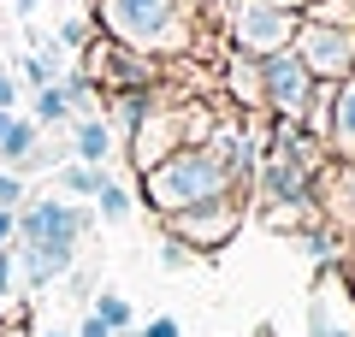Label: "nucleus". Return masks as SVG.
I'll use <instances>...</instances> for the list:
<instances>
[{
	"instance_id": "nucleus-1",
	"label": "nucleus",
	"mask_w": 355,
	"mask_h": 337,
	"mask_svg": "<svg viewBox=\"0 0 355 337\" xmlns=\"http://www.w3.org/2000/svg\"><path fill=\"white\" fill-rule=\"evenodd\" d=\"M89 225H95V213H89L83 201H65V196L24 201V207H18V237H12L18 284L42 290V284H53V278H65L77 266V243H83Z\"/></svg>"
},
{
	"instance_id": "nucleus-2",
	"label": "nucleus",
	"mask_w": 355,
	"mask_h": 337,
	"mask_svg": "<svg viewBox=\"0 0 355 337\" xmlns=\"http://www.w3.org/2000/svg\"><path fill=\"white\" fill-rule=\"evenodd\" d=\"M219 196H243V184L207 142H184V148H172L166 160H154L142 172V201L160 219H172L184 207H202V201H219Z\"/></svg>"
},
{
	"instance_id": "nucleus-3",
	"label": "nucleus",
	"mask_w": 355,
	"mask_h": 337,
	"mask_svg": "<svg viewBox=\"0 0 355 337\" xmlns=\"http://www.w3.org/2000/svg\"><path fill=\"white\" fill-rule=\"evenodd\" d=\"M95 24L107 42L130 53H184L190 48V12L184 0H95Z\"/></svg>"
},
{
	"instance_id": "nucleus-4",
	"label": "nucleus",
	"mask_w": 355,
	"mask_h": 337,
	"mask_svg": "<svg viewBox=\"0 0 355 337\" xmlns=\"http://www.w3.org/2000/svg\"><path fill=\"white\" fill-rule=\"evenodd\" d=\"M296 24H302V12H291V6H272V0H237L231 18H225L231 53H249V60L284 53L296 42Z\"/></svg>"
},
{
	"instance_id": "nucleus-5",
	"label": "nucleus",
	"mask_w": 355,
	"mask_h": 337,
	"mask_svg": "<svg viewBox=\"0 0 355 337\" xmlns=\"http://www.w3.org/2000/svg\"><path fill=\"white\" fill-rule=\"evenodd\" d=\"M291 53L314 71V83H343V77L355 71V30H349V24H326V18L302 12Z\"/></svg>"
},
{
	"instance_id": "nucleus-6",
	"label": "nucleus",
	"mask_w": 355,
	"mask_h": 337,
	"mask_svg": "<svg viewBox=\"0 0 355 337\" xmlns=\"http://www.w3.org/2000/svg\"><path fill=\"white\" fill-rule=\"evenodd\" d=\"M243 219H249L243 196H219V201H202V207L172 213V219H166V237H178L190 254H214V249H225V243L243 231Z\"/></svg>"
},
{
	"instance_id": "nucleus-7",
	"label": "nucleus",
	"mask_w": 355,
	"mask_h": 337,
	"mask_svg": "<svg viewBox=\"0 0 355 337\" xmlns=\"http://www.w3.org/2000/svg\"><path fill=\"white\" fill-rule=\"evenodd\" d=\"M261 95H266V112H279V119H308L314 71H308L291 48H284V53H266V60H261Z\"/></svg>"
},
{
	"instance_id": "nucleus-8",
	"label": "nucleus",
	"mask_w": 355,
	"mask_h": 337,
	"mask_svg": "<svg viewBox=\"0 0 355 337\" xmlns=\"http://www.w3.org/2000/svg\"><path fill=\"white\" fill-rule=\"evenodd\" d=\"M196 112V107H190ZM190 112H148L137 125V137L125 142L130 148V160H137V172H148L154 160H166L172 148H184V125H190Z\"/></svg>"
},
{
	"instance_id": "nucleus-9",
	"label": "nucleus",
	"mask_w": 355,
	"mask_h": 337,
	"mask_svg": "<svg viewBox=\"0 0 355 337\" xmlns=\"http://www.w3.org/2000/svg\"><path fill=\"white\" fill-rule=\"evenodd\" d=\"M314 196L326 201V225L355 231V160H331V166H320Z\"/></svg>"
},
{
	"instance_id": "nucleus-10",
	"label": "nucleus",
	"mask_w": 355,
	"mask_h": 337,
	"mask_svg": "<svg viewBox=\"0 0 355 337\" xmlns=\"http://www.w3.org/2000/svg\"><path fill=\"white\" fill-rule=\"evenodd\" d=\"M65 142H71V160H83V166H107V160H113V148H119L113 125H107L101 112H83V119H71Z\"/></svg>"
},
{
	"instance_id": "nucleus-11",
	"label": "nucleus",
	"mask_w": 355,
	"mask_h": 337,
	"mask_svg": "<svg viewBox=\"0 0 355 337\" xmlns=\"http://www.w3.org/2000/svg\"><path fill=\"white\" fill-rule=\"evenodd\" d=\"M326 142L338 160H355V71L331 89V119H326Z\"/></svg>"
},
{
	"instance_id": "nucleus-12",
	"label": "nucleus",
	"mask_w": 355,
	"mask_h": 337,
	"mask_svg": "<svg viewBox=\"0 0 355 337\" xmlns=\"http://www.w3.org/2000/svg\"><path fill=\"white\" fill-rule=\"evenodd\" d=\"M101 107H107V125H113V137L125 130V142L137 137V125L148 119V89H130V95H101Z\"/></svg>"
},
{
	"instance_id": "nucleus-13",
	"label": "nucleus",
	"mask_w": 355,
	"mask_h": 337,
	"mask_svg": "<svg viewBox=\"0 0 355 337\" xmlns=\"http://www.w3.org/2000/svg\"><path fill=\"white\" fill-rule=\"evenodd\" d=\"M107 178H113L107 166H83V160H65L53 184H60V196H65V201H95V196H101V184H107Z\"/></svg>"
},
{
	"instance_id": "nucleus-14",
	"label": "nucleus",
	"mask_w": 355,
	"mask_h": 337,
	"mask_svg": "<svg viewBox=\"0 0 355 337\" xmlns=\"http://www.w3.org/2000/svg\"><path fill=\"white\" fill-rule=\"evenodd\" d=\"M12 77H18V89H30V95L48 89V83H60V48H30Z\"/></svg>"
},
{
	"instance_id": "nucleus-15",
	"label": "nucleus",
	"mask_w": 355,
	"mask_h": 337,
	"mask_svg": "<svg viewBox=\"0 0 355 337\" xmlns=\"http://www.w3.org/2000/svg\"><path fill=\"white\" fill-rule=\"evenodd\" d=\"M36 142H42V125H36V119H12L6 137H0V160L12 166V172H24V160L36 154Z\"/></svg>"
},
{
	"instance_id": "nucleus-16",
	"label": "nucleus",
	"mask_w": 355,
	"mask_h": 337,
	"mask_svg": "<svg viewBox=\"0 0 355 337\" xmlns=\"http://www.w3.org/2000/svg\"><path fill=\"white\" fill-rule=\"evenodd\" d=\"M30 119H36L42 130H60V125H71V101H65V89H60V83L36 89V101H30Z\"/></svg>"
},
{
	"instance_id": "nucleus-17",
	"label": "nucleus",
	"mask_w": 355,
	"mask_h": 337,
	"mask_svg": "<svg viewBox=\"0 0 355 337\" xmlns=\"http://www.w3.org/2000/svg\"><path fill=\"white\" fill-rule=\"evenodd\" d=\"M231 95H237L243 107H266V95H261V60L231 53Z\"/></svg>"
},
{
	"instance_id": "nucleus-18",
	"label": "nucleus",
	"mask_w": 355,
	"mask_h": 337,
	"mask_svg": "<svg viewBox=\"0 0 355 337\" xmlns=\"http://www.w3.org/2000/svg\"><path fill=\"white\" fill-rule=\"evenodd\" d=\"M89 313H95V320H101L107 331H130V325H137V308H130V302L119 296V290H95Z\"/></svg>"
},
{
	"instance_id": "nucleus-19",
	"label": "nucleus",
	"mask_w": 355,
	"mask_h": 337,
	"mask_svg": "<svg viewBox=\"0 0 355 337\" xmlns=\"http://www.w3.org/2000/svg\"><path fill=\"white\" fill-rule=\"evenodd\" d=\"M308 337H355V308H349V320H343V313H331V296H314V308H308Z\"/></svg>"
},
{
	"instance_id": "nucleus-20",
	"label": "nucleus",
	"mask_w": 355,
	"mask_h": 337,
	"mask_svg": "<svg viewBox=\"0 0 355 337\" xmlns=\"http://www.w3.org/2000/svg\"><path fill=\"white\" fill-rule=\"evenodd\" d=\"M130 207H137V201H130V189L119 184V178H107L101 196H95V219H101V225H125Z\"/></svg>"
},
{
	"instance_id": "nucleus-21",
	"label": "nucleus",
	"mask_w": 355,
	"mask_h": 337,
	"mask_svg": "<svg viewBox=\"0 0 355 337\" xmlns=\"http://www.w3.org/2000/svg\"><path fill=\"white\" fill-rule=\"evenodd\" d=\"M24 201H30V178H24V172H12V166H0V207L18 213Z\"/></svg>"
},
{
	"instance_id": "nucleus-22",
	"label": "nucleus",
	"mask_w": 355,
	"mask_h": 337,
	"mask_svg": "<svg viewBox=\"0 0 355 337\" xmlns=\"http://www.w3.org/2000/svg\"><path fill=\"white\" fill-rule=\"evenodd\" d=\"M53 42H60L65 53H83L89 42H95V36H89V18H77V12H71V18L60 24V36H53Z\"/></svg>"
},
{
	"instance_id": "nucleus-23",
	"label": "nucleus",
	"mask_w": 355,
	"mask_h": 337,
	"mask_svg": "<svg viewBox=\"0 0 355 337\" xmlns=\"http://www.w3.org/2000/svg\"><path fill=\"white\" fill-rule=\"evenodd\" d=\"M18 290V254H12V243H6V249H0V302L12 296Z\"/></svg>"
},
{
	"instance_id": "nucleus-24",
	"label": "nucleus",
	"mask_w": 355,
	"mask_h": 337,
	"mask_svg": "<svg viewBox=\"0 0 355 337\" xmlns=\"http://www.w3.org/2000/svg\"><path fill=\"white\" fill-rule=\"evenodd\" d=\"M65 290L71 302H95V273H65Z\"/></svg>"
},
{
	"instance_id": "nucleus-25",
	"label": "nucleus",
	"mask_w": 355,
	"mask_h": 337,
	"mask_svg": "<svg viewBox=\"0 0 355 337\" xmlns=\"http://www.w3.org/2000/svg\"><path fill=\"white\" fill-rule=\"evenodd\" d=\"M190 261H196V254L184 249L178 237H166V243H160V266H190Z\"/></svg>"
},
{
	"instance_id": "nucleus-26",
	"label": "nucleus",
	"mask_w": 355,
	"mask_h": 337,
	"mask_svg": "<svg viewBox=\"0 0 355 337\" xmlns=\"http://www.w3.org/2000/svg\"><path fill=\"white\" fill-rule=\"evenodd\" d=\"M0 112H18V77L0 65Z\"/></svg>"
},
{
	"instance_id": "nucleus-27",
	"label": "nucleus",
	"mask_w": 355,
	"mask_h": 337,
	"mask_svg": "<svg viewBox=\"0 0 355 337\" xmlns=\"http://www.w3.org/2000/svg\"><path fill=\"white\" fill-rule=\"evenodd\" d=\"M142 337H184V325H178L172 313H160V320H148V325H142Z\"/></svg>"
},
{
	"instance_id": "nucleus-28",
	"label": "nucleus",
	"mask_w": 355,
	"mask_h": 337,
	"mask_svg": "<svg viewBox=\"0 0 355 337\" xmlns=\"http://www.w3.org/2000/svg\"><path fill=\"white\" fill-rule=\"evenodd\" d=\"M71 337H119V331H107L101 320H95V313H83V320H77V331Z\"/></svg>"
},
{
	"instance_id": "nucleus-29",
	"label": "nucleus",
	"mask_w": 355,
	"mask_h": 337,
	"mask_svg": "<svg viewBox=\"0 0 355 337\" xmlns=\"http://www.w3.org/2000/svg\"><path fill=\"white\" fill-rule=\"evenodd\" d=\"M12 237H18V213H6V207H0V249H6Z\"/></svg>"
},
{
	"instance_id": "nucleus-30",
	"label": "nucleus",
	"mask_w": 355,
	"mask_h": 337,
	"mask_svg": "<svg viewBox=\"0 0 355 337\" xmlns=\"http://www.w3.org/2000/svg\"><path fill=\"white\" fill-rule=\"evenodd\" d=\"M36 6H42V0H12V18H18V24H30V18H36Z\"/></svg>"
},
{
	"instance_id": "nucleus-31",
	"label": "nucleus",
	"mask_w": 355,
	"mask_h": 337,
	"mask_svg": "<svg viewBox=\"0 0 355 337\" xmlns=\"http://www.w3.org/2000/svg\"><path fill=\"white\" fill-rule=\"evenodd\" d=\"M12 119H18V112H0V137H6V125H12Z\"/></svg>"
},
{
	"instance_id": "nucleus-32",
	"label": "nucleus",
	"mask_w": 355,
	"mask_h": 337,
	"mask_svg": "<svg viewBox=\"0 0 355 337\" xmlns=\"http://www.w3.org/2000/svg\"><path fill=\"white\" fill-rule=\"evenodd\" d=\"M272 6H291V12H302V0H272Z\"/></svg>"
},
{
	"instance_id": "nucleus-33",
	"label": "nucleus",
	"mask_w": 355,
	"mask_h": 337,
	"mask_svg": "<svg viewBox=\"0 0 355 337\" xmlns=\"http://www.w3.org/2000/svg\"><path fill=\"white\" fill-rule=\"evenodd\" d=\"M119 337H142V325H130V331H119Z\"/></svg>"
},
{
	"instance_id": "nucleus-34",
	"label": "nucleus",
	"mask_w": 355,
	"mask_h": 337,
	"mask_svg": "<svg viewBox=\"0 0 355 337\" xmlns=\"http://www.w3.org/2000/svg\"><path fill=\"white\" fill-rule=\"evenodd\" d=\"M42 337H71V331H42Z\"/></svg>"
},
{
	"instance_id": "nucleus-35",
	"label": "nucleus",
	"mask_w": 355,
	"mask_h": 337,
	"mask_svg": "<svg viewBox=\"0 0 355 337\" xmlns=\"http://www.w3.org/2000/svg\"><path fill=\"white\" fill-rule=\"evenodd\" d=\"M349 308H355V302H349Z\"/></svg>"
}]
</instances>
